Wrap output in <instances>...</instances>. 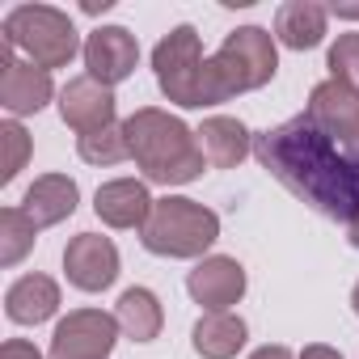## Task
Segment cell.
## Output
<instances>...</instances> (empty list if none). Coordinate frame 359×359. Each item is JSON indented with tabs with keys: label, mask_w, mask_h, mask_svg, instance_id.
I'll use <instances>...</instances> for the list:
<instances>
[{
	"label": "cell",
	"mask_w": 359,
	"mask_h": 359,
	"mask_svg": "<svg viewBox=\"0 0 359 359\" xmlns=\"http://www.w3.org/2000/svg\"><path fill=\"white\" fill-rule=\"evenodd\" d=\"M254 156L275 182H283L317 216L342 224L359 216V148L334 140L309 114L258 131Z\"/></svg>",
	"instance_id": "obj_1"
},
{
	"label": "cell",
	"mask_w": 359,
	"mask_h": 359,
	"mask_svg": "<svg viewBox=\"0 0 359 359\" xmlns=\"http://www.w3.org/2000/svg\"><path fill=\"white\" fill-rule=\"evenodd\" d=\"M123 127H127L131 156L144 169V182L187 187L203 173L208 156L199 148V131H191L177 114L156 110V106H140L131 118H123Z\"/></svg>",
	"instance_id": "obj_2"
},
{
	"label": "cell",
	"mask_w": 359,
	"mask_h": 359,
	"mask_svg": "<svg viewBox=\"0 0 359 359\" xmlns=\"http://www.w3.org/2000/svg\"><path fill=\"white\" fill-rule=\"evenodd\" d=\"M279 72V51L271 30L262 26H241L224 39V47L208 60V106L233 102L237 93L271 85Z\"/></svg>",
	"instance_id": "obj_3"
},
{
	"label": "cell",
	"mask_w": 359,
	"mask_h": 359,
	"mask_svg": "<svg viewBox=\"0 0 359 359\" xmlns=\"http://www.w3.org/2000/svg\"><path fill=\"white\" fill-rule=\"evenodd\" d=\"M220 237V216L187 195H165L152 203L140 241L156 258H203Z\"/></svg>",
	"instance_id": "obj_4"
},
{
	"label": "cell",
	"mask_w": 359,
	"mask_h": 359,
	"mask_svg": "<svg viewBox=\"0 0 359 359\" xmlns=\"http://www.w3.org/2000/svg\"><path fill=\"white\" fill-rule=\"evenodd\" d=\"M0 43H9L13 51H22V60L39 64V68H68L76 60L81 39H76V26L64 9L55 5H18L9 9L5 26H0Z\"/></svg>",
	"instance_id": "obj_5"
},
{
	"label": "cell",
	"mask_w": 359,
	"mask_h": 359,
	"mask_svg": "<svg viewBox=\"0 0 359 359\" xmlns=\"http://www.w3.org/2000/svg\"><path fill=\"white\" fill-rule=\"evenodd\" d=\"M152 72L169 102L187 106V110L208 106V55H203L195 26H173L152 47Z\"/></svg>",
	"instance_id": "obj_6"
},
{
	"label": "cell",
	"mask_w": 359,
	"mask_h": 359,
	"mask_svg": "<svg viewBox=\"0 0 359 359\" xmlns=\"http://www.w3.org/2000/svg\"><path fill=\"white\" fill-rule=\"evenodd\" d=\"M118 342V317L102 313V309H72L55 334H51V351L47 359H110Z\"/></svg>",
	"instance_id": "obj_7"
},
{
	"label": "cell",
	"mask_w": 359,
	"mask_h": 359,
	"mask_svg": "<svg viewBox=\"0 0 359 359\" xmlns=\"http://www.w3.org/2000/svg\"><path fill=\"white\" fill-rule=\"evenodd\" d=\"M51 97H55L51 72L30 60H18L9 43H0V106L13 118H22V114H39Z\"/></svg>",
	"instance_id": "obj_8"
},
{
	"label": "cell",
	"mask_w": 359,
	"mask_h": 359,
	"mask_svg": "<svg viewBox=\"0 0 359 359\" xmlns=\"http://www.w3.org/2000/svg\"><path fill=\"white\" fill-rule=\"evenodd\" d=\"M64 275L76 292H106L118 279V250L102 233H76L64 250Z\"/></svg>",
	"instance_id": "obj_9"
},
{
	"label": "cell",
	"mask_w": 359,
	"mask_h": 359,
	"mask_svg": "<svg viewBox=\"0 0 359 359\" xmlns=\"http://www.w3.org/2000/svg\"><path fill=\"white\" fill-rule=\"evenodd\" d=\"M187 292L199 309L208 313H229L233 304H241L245 296V266L229 254H212L203 258L191 275H187Z\"/></svg>",
	"instance_id": "obj_10"
},
{
	"label": "cell",
	"mask_w": 359,
	"mask_h": 359,
	"mask_svg": "<svg viewBox=\"0 0 359 359\" xmlns=\"http://www.w3.org/2000/svg\"><path fill=\"white\" fill-rule=\"evenodd\" d=\"M140 64V43L131 30L123 26H97L85 39V68L93 81H102L106 89H114L118 81H127Z\"/></svg>",
	"instance_id": "obj_11"
},
{
	"label": "cell",
	"mask_w": 359,
	"mask_h": 359,
	"mask_svg": "<svg viewBox=\"0 0 359 359\" xmlns=\"http://www.w3.org/2000/svg\"><path fill=\"white\" fill-rule=\"evenodd\" d=\"M114 110H118L114 89H106V85L93 81L89 72H85V76H72V81L60 89V114H64V123H68L72 131H81V135L118 123Z\"/></svg>",
	"instance_id": "obj_12"
},
{
	"label": "cell",
	"mask_w": 359,
	"mask_h": 359,
	"mask_svg": "<svg viewBox=\"0 0 359 359\" xmlns=\"http://www.w3.org/2000/svg\"><path fill=\"white\" fill-rule=\"evenodd\" d=\"M304 114H309L321 131H330L334 140L359 144V93H355V89H346V85H338V81H321V85H313Z\"/></svg>",
	"instance_id": "obj_13"
},
{
	"label": "cell",
	"mask_w": 359,
	"mask_h": 359,
	"mask_svg": "<svg viewBox=\"0 0 359 359\" xmlns=\"http://www.w3.org/2000/svg\"><path fill=\"white\" fill-rule=\"evenodd\" d=\"M152 195L144 182L135 177H114V182H102L97 195H93V212L102 224L110 229H144L148 216H152Z\"/></svg>",
	"instance_id": "obj_14"
},
{
	"label": "cell",
	"mask_w": 359,
	"mask_h": 359,
	"mask_svg": "<svg viewBox=\"0 0 359 359\" xmlns=\"http://www.w3.org/2000/svg\"><path fill=\"white\" fill-rule=\"evenodd\" d=\"M76 203H81V191L68 173H43L22 195V212L34 220V229H51V224L68 220L76 212Z\"/></svg>",
	"instance_id": "obj_15"
},
{
	"label": "cell",
	"mask_w": 359,
	"mask_h": 359,
	"mask_svg": "<svg viewBox=\"0 0 359 359\" xmlns=\"http://www.w3.org/2000/svg\"><path fill=\"white\" fill-rule=\"evenodd\" d=\"M199 148H203V156H208L212 169H237V165L254 152V131H250L241 118L212 114V118H203V127H199Z\"/></svg>",
	"instance_id": "obj_16"
},
{
	"label": "cell",
	"mask_w": 359,
	"mask_h": 359,
	"mask_svg": "<svg viewBox=\"0 0 359 359\" xmlns=\"http://www.w3.org/2000/svg\"><path fill=\"white\" fill-rule=\"evenodd\" d=\"M5 313L18 325H39L47 317H55L60 313V283L51 275H39V271L34 275H22L5 292Z\"/></svg>",
	"instance_id": "obj_17"
},
{
	"label": "cell",
	"mask_w": 359,
	"mask_h": 359,
	"mask_svg": "<svg viewBox=\"0 0 359 359\" xmlns=\"http://www.w3.org/2000/svg\"><path fill=\"white\" fill-rule=\"evenodd\" d=\"M325 22H330V9L317 5V0H287L275 13V39L292 51H313L325 39Z\"/></svg>",
	"instance_id": "obj_18"
},
{
	"label": "cell",
	"mask_w": 359,
	"mask_h": 359,
	"mask_svg": "<svg viewBox=\"0 0 359 359\" xmlns=\"http://www.w3.org/2000/svg\"><path fill=\"white\" fill-rule=\"evenodd\" d=\"M245 321L237 313H203L191 330V342H195V355L203 359H233L241 346H245Z\"/></svg>",
	"instance_id": "obj_19"
},
{
	"label": "cell",
	"mask_w": 359,
	"mask_h": 359,
	"mask_svg": "<svg viewBox=\"0 0 359 359\" xmlns=\"http://www.w3.org/2000/svg\"><path fill=\"white\" fill-rule=\"evenodd\" d=\"M114 317H118V330L135 342H152L165 325V309L148 287H127L114 304Z\"/></svg>",
	"instance_id": "obj_20"
},
{
	"label": "cell",
	"mask_w": 359,
	"mask_h": 359,
	"mask_svg": "<svg viewBox=\"0 0 359 359\" xmlns=\"http://www.w3.org/2000/svg\"><path fill=\"white\" fill-rule=\"evenodd\" d=\"M34 220L22 208H5L0 212V266H18L30 250H34Z\"/></svg>",
	"instance_id": "obj_21"
},
{
	"label": "cell",
	"mask_w": 359,
	"mask_h": 359,
	"mask_svg": "<svg viewBox=\"0 0 359 359\" xmlns=\"http://www.w3.org/2000/svg\"><path fill=\"white\" fill-rule=\"evenodd\" d=\"M76 152H81V161H89V165H118V161L131 156L127 127H123V123H110V127H102V131H89V135L76 140Z\"/></svg>",
	"instance_id": "obj_22"
},
{
	"label": "cell",
	"mask_w": 359,
	"mask_h": 359,
	"mask_svg": "<svg viewBox=\"0 0 359 359\" xmlns=\"http://www.w3.org/2000/svg\"><path fill=\"white\" fill-rule=\"evenodd\" d=\"M325 68H330V81L359 93V34H338V43L325 55Z\"/></svg>",
	"instance_id": "obj_23"
},
{
	"label": "cell",
	"mask_w": 359,
	"mask_h": 359,
	"mask_svg": "<svg viewBox=\"0 0 359 359\" xmlns=\"http://www.w3.org/2000/svg\"><path fill=\"white\" fill-rule=\"evenodd\" d=\"M0 144H5V169H0V182H13V177L26 169V161H30V152H34V144H30V135H26V127L22 123H0Z\"/></svg>",
	"instance_id": "obj_24"
},
{
	"label": "cell",
	"mask_w": 359,
	"mask_h": 359,
	"mask_svg": "<svg viewBox=\"0 0 359 359\" xmlns=\"http://www.w3.org/2000/svg\"><path fill=\"white\" fill-rule=\"evenodd\" d=\"M0 359H43V355H39L34 342H26V338H9L5 346H0Z\"/></svg>",
	"instance_id": "obj_25"
},
{
	"label": "cell",
	"mask_w": 359,
	"mask_h": 359,
	"mask_svg": "<svg viewBox=\"0 0 359 359\" xmlns=\"http://www.w3.org/2000/svg\"><path fill=\"white\" fill-rule=\"evenodd\" d=\"M296 359H342V355H338L334 346H325V342H313V346H304Z\"/></svg>",
	"instance_id": "obj_26"
},
{
	"label": "cell",
	"mask_w": 359,
	"mask_h": 359,
	"mask_svg": "<svg viewBox=\"0 0 359 359\" xmlns=\"http://www.w3.org/2000/svg\"><path fill=\"white\" fill-rule=\"evenodd\" d=\"M250 359H296V355H292V351H287V346H279V342H275V346H271V342H266V346H258V351H254V355H250Z\"/></svg>",
	"instance_id": "obj_27"
},
{
	"label": "cell",
	"mask_w": 359,
	"mask_h": 359,
	"mask_svg": "<svg viewBox=\"0 0 359 359\" xmlns=\"http://www.w3.org/2000/svg\"><path fill=\"white\" fill-rule=\"evenodd\" d=\"M330 13H338V18H351V22H359V5H346V0H334V5H330Z\"/></svg>",
	"instance_id": "obj_28"
},
{
	"label": "cell",
	"mask_w": 359,
	"mask_h": 359,
	"mask_svg": "<svg viewBox=\"0 0 359 359\" xmlns=\"http://www.w3.org/2000/svg\"><path fill=\"white\" fill-rule=\"evenodd\" d=\"M346 241H351V245H355V250H359V216H355V220H351V224H346Z\"/></svg>",
	"instance_id": "obj_29"
},
{
	"label": "cell",
	"mask_w": 359,
	"mask_h": 359,
	"mask_svg": "<svg viewBox=\"0 0 359 359\" xmlns=\"http://www.w3.org/2000/svg\"><path fill=\"white\" fill-rule=\"evenodd\" d=\"M351 304H355V317H359V283H355V292H351Z\"/></svg>",
	"instance_id": "obj_30"
}]
</instances>
